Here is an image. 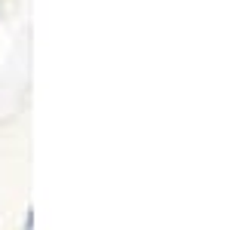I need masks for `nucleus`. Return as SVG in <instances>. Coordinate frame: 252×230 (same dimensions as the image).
<instances>
[{
	"label": "nucleus",
	"mask_w": 252,
	"mask_h": 230,
	"mask_svg": "<svg viewBox=\"0 0 252 230\" xmlns=\"http://www.w3.org/2000/svg\"><path fill=\"white\" fill-rule=\"evenodd\" d=\"M0 6H3V0H0Z\"/></svg>",
	"instance_id": "1"
}]
</instances>
